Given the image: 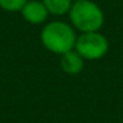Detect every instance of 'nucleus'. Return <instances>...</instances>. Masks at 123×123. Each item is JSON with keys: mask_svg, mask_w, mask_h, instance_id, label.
<instances>
[{"mask_svg": "<svg viewBox=\"0 0 123 123\" xmlns=\"http://www.w3.org/2000/svg\"><path fill=\"white\" fill-rule=\"evenodd\" d=\"M77 37V31L72 27V24L62 20L45 23L40 33L43 46L57 56H62L64 53L73 50Z\"/></svg>", "mask_w": 123, "mask_h": 123, "instance_id": "obj_1", "label": "nucleus"}, {"mask_svg": "<svg viewBox=\"0 0 123 123\" xmlns=\"http://www.w3.org/2000/svg\"><path fill=\"white\" fill-rule=\"evenodd\" d=\"M68 16L72 27L80 33L98 32L105 24L102 8L91 0H81L73 3Z\"/></svg>", "mask_w": 123, "mask_h": 123, "instance_id": "obj_2", "label": "nucleus"}, {"mask_svg": "<svg viewBox=\"0 0 123 123\" xmlns=\"http://www.w3.org/2000/svg\"><path fill=\"white\" fill-rule=\"evenodd\" d=\"M109 40L101 32L80 33L75 41V52L85 61H97L103 58L109 52Z\"/></svg>", "mask_w": 123, "mask_h": 123, "instance_id": "obj_3", "label": "nucleus"}, {"mask_svg": "<svg viewBox=\"0 0 123 123\" xmlns=\"http://www.w3.org/2000/svg\"><path fill=\"white\" fill-rule=\"evenodd\" d=\"M23 19L32 25H43L49 17V12L41 0H28L20 11Z\"/></svg>", "mask_w": 123, "mask_h": 123, "instance_id": "obj_4", "label": "nucleus"}, {"mask_svg": "<svg viewBox=\"0 0 123 123\" xmlns=\"http://www.w3.org/2000/svg\"><path fill=\"white\" fill-rule=\"evenodd\" d=\"M60 66L62 72L69 75H77L85 68V60L75 52V49L60 56Z\"/></svg>", "mask_w": 123, "mask_h": 123, "instance_id": "obj_5", "label": "nucleus"}, {"mask_svg": "<svg viewBox=\"0 0 123 123\" xmlns=\"http://www.w3.org/2000/svg\"><path fill=\"white\" fill-rule=\"evenodd\" d=\"M46 7L49 15L53 16H65L69 13L73 6V0H41Z\"/></svg>", "mask_w": 123, "mask_h": 123, "instance_id": "obj_6", "label": "nucleus"}, {"mask_svg": "<svg viewBox=\"0 0 123 123\" xmlns=\"http://www.w3.org/2000/svg\"><path fill=\"white\" fill-rule=\"evenodd\" d=\"M28 0H0V8L9 13L20 12Z\"/></svg>", "mask_w": 123, "mask_h": 123, "instance_id": "obj_7", "label": "nucleus"}, {"mask_svg": "<svg viewBox=\"0 0 123 123\" xmlns=\"http://www.w3.org/2000/svg\"><path fill=\"white\" fill-rule=\"evenodd\" d=\"M75 1H81V0H73V3H75Z\"/></svg>", "mask_w": 123, "mask_h": 123, "instance_id": "obj_8", "label": "nucleus"}]
</instances>
